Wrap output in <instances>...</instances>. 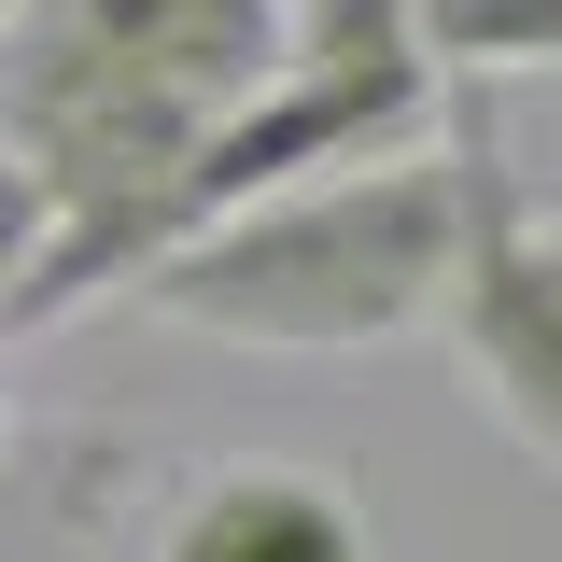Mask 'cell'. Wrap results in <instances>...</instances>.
<instances>
[{"mask_svg":"<svg viewBox=\"0 0 562 562\" xmlns=\"http://www.w3.org/2000/svg\"><path fill=\"white\" fill-rule=\"evenodd\" d=\"M0 29H14V0H0Z\"/></svg>","mask_w":562,"mask_h":562,"instance_id":"52a82bcc","label":"cell"},{"mask_svg":"<svg viewBox=\"0 0 562 562\" xmlns=\"http://www.w3.org/2000/svg\"><path fill=\"white\" fill-rule=\"evenodd\" d=\"M43 225H57V211H43V183L0 155V310H14V281L43 268Z\"/></svg>","mask_w":562,"mask_h":562,"instance_id":"8992f818","label":"cell"},{"mask_svg":"<svg viewBox=\"0 0 562 562\" xmlns=\"http://www.w3.org/2000/svg\"><path fill=\"white\" fill-rule=\"evenodd\" d=\"M281 0H14L0 29V155L43 183V268L14 281L0 338L127 295L169 254V198L198 140L268 85Z\"/></svg>","mask_w":562,"mask_h":562,"instance_id":"6da1fadb","label":"cell"},{"mask_svg":"<svg viewBox=\"0 0 562 562\" xmlns=\"http://www.w3.org/2000/svg\"><path fill=\"white\" fill-rule=\"evenodd\" d=\"M450 225H464L450 140L436 155L408 140V155H366V169H324V183L211 211L198 239H169L127 295L155 324L239 338V351H394L450 295Z\"/></svg>","mask_w":562,"mask_h":562,"instance_id":"7a4b0ae2","label":"cell"},{"mask_svg":"<svg viewBox=\"0 0 562 562\" xmlns=\"http://www.w3.org/2000/svg\"><path fill=\"white\" fill-rule=\"evenodd\" d=\"M436 140H450V198H464L436 324H450V351H464L479 408L562 479V254H549V225L520 211V169H506V113H492V85H450V99H436Z\"/></svg>","mask_w":562,"mask_h":562,"instance_id":"3957f363","label":"cell"},{"mask_svg":"<svg viewBox=\"0 0 562 562\" xmlns=\"http://www.w3.org/2000/svg\"><path fill=\"white\" fill-rule=\"evenodd\" d=\"M140 562H380L366 535V492L338 464H295V450H239V464H198L155 506V549Z\"/></svg>","mask_w":562,"mask_h":562,"instance_id":"277c9868","label":"cell"},{"mask_svg":"<svg viewBox=\"0 0 562 562\" xmlns=\"http://www.w3.org/2000/svg\"><path fill=\"white\" fill-rule=\"evenodd\" d=\"M436 85H506V70H562V0H408Z\"/></svg>","mask_w":562,"mask_h":562,"instance_id":"5b68a950","label":"cell"},{"mask_svg":"<svg viewBox=\"0 0 562 562\" xmlns=\"http://www.w3.org/2000/svg\"><path fill=\"white\" fill-rule=\"evenodd\" d=\"M549 254H562V225H549Z\"/></svg>","mask_w":562,"mask_h":562,"instance_id":"ba28073f","label":"cell"}]
</instances>
